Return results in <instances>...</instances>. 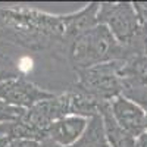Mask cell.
<instances>
[{
    "mask_svg": "<svg viewBox=\"0 0 147 147\" xmlns=\"http://www.w3.org/2000/svg\"><path fill=\"white\" fill-rule=\"evenodd\" d=\"M7 147H41V141L32 138H12Z\"/></svg>",
    "mask_w": 147,
    "mask_h": 147,
    "instance_id": "obj_10",
    "label": "cell"
},
{
    "mask_svg": "<svg viewBox=\"0 0 147 147\" xmlns=\"http://www.w3.org/2000/svg\"><path fill=\"white\" fill-rule=\"evenodd\" d=\"M65 115H69V102H68V94L63 96H53L50 99L41 100L32 107L27 109L24 112L22 121L38 131H43L46 134V129L50 127L55 121L63 118Z\"/></svg>",
    "mask_w": 147,
    "mask_h": 147,
    "instance_id": "obj_5",
    "label": "cell"
},
{
    "mask_svg": "<svg viewBox=\"0 0 147 147\" xmlns=\"http://www.w3.org/2000/svg\"><path fill=\"white\" fill-rule=\"evenodd\" d=\"M53 97L52 93L44 91L24 78L10 77L0 81V103L10 107L27 110L41 100Z\"/></svg>",
    "mask_w": 147,
    "mask_h": 147,
    "instance_id": "obj_4",
    "label": "cell"
},
{
    "mask_svg": "<svg viewBox=\"0 0 147 147\" xmlns=\"http://www.w3.org/2000/svg\"><path fill=\"white\" fill-rule=\"evenodd\" d=\"M110 112L118 125L125 129L132 137H138L146 131V110L138 105L127 99L125 96H119L109 103Z\"/></svg>",
    "mask_w": 147,
    "mask_h": 147,
    "instance_id": "obj_6",
    "label": "cell"
},
{
    "mask_svg": "<svg viewBox=\"0 0 147 147\" xmlns=\"http://www.w3.org/2000/svg\"><path fill=\"white\" fill-rule=\"evenodd\" d=\"M88 119L90 118L80 115H65L46 129V137L62 147H71L84 134L88 125Z\"/></svg>",
    "mask_w": 147,
    "mask_h": 147,
    "instance_id": "obj_7",
    "label": "cell"
},
{
    "mask_svg": "<svg viewBox=\"0 0 147 147\" xmlns=\"http://www.w3.org/2000/svg\"><path fill=\"white\" fill-rule=\"evenodd\" d=\"M146 131H147V112H146Z\"/></svg>",
    "mask_w": 147,
    "mask_h": 147,
    "instance_id": "obj_15",
    "label": "cell"
},
{
    "mask_svg": "<svg viewBox=\"0 0 147 147\" xmlns=\"http://www.w3.org/2000/svg\"><path fill=\"white\" fill-rule=\"evenodd\" d=\"M122 96H125L127 99L138 105L141 109L147 112V85H138V87H128L124 88Z\"/></svg>",
    "mask_w": 147,
    "mask_h": 147,
    "instance_id": "obj_9",
    "label": "cell"
},
{
    "mask_svg": "<svg viewBox=\"0 0 147 147\" xmlns=\"http://www.w3.org/2000/svg\"><path fill=\"white\" fill-rule=\"evenodd\" d=\"M127 47L121 46L110 31L99 24L90 31L74 38L71 59L78 69L91 68L107 62H115Z\"/></svg>",
    "mask_w": 147,
    "mask_h": 147,
    "instance_id": "obj_1",
    "label": "cell"
},
{
    "mask_svg": "<svg viewBox=\"0 0 147 147\" xmlns=\"http://www.w3.org/2000/svg\"><path fill=\"white\" fill-rule=\"evenodd\" d=\"M136 143H137V147H147V131H144L141 136L136 138Z\"/></svg>",
    "mask_w": 147,
    "mask_h": 147,
    "instance_id": "obj_12",
    "label": "cell"
},
{
    "mask_svg": "<svg viewBox=\"0 0 147 147\" xmlns=\"http://www.w3.org/2000/svg\"><path fill=\"white\" fill-rule=\"evenodd\" d=\"M71 147H110L100 113H96L88 119V125L84 134Z\"/></svg>",
    "mask_w": 147,
    "mask_h": 147,
    "instance_id": "obj_8",
    "label": "cell"
},
{
    "mask_svg": "<svg viewBox=\"0 0 147 147\" xmlns=\"http://www.w3.org/2000/svg\"><path fill=\"white\" fill-rule=\"evenodd\" d=\"M121 62H107L91 68L78 69V91L99 103H110L124 91V82L119 77Z\"/></svg>",
    "mask_w": 147,
    "mask_h": 147,
    "instance_id": "obj_2",
    "label": "cell"
},
{
    "mask_svg": "<svg viewBox=\"0 0 147 147\" xmlns=\"http://www.w3.org/2000/svg\"><path fill=\"white\" fill-rule=\"evenodd\" d=\"M144 55L147 56V38H144Z\"/></svg>",
    "mask_w": 147,
    "mask_h": 147,
    "instance_id": "obj_14",
    "label": "cell"
},
{
    "mask_svg": "<svg viewBox=\"0 0 147 147\" xmlns=\"http://www.w3.org/2000/svg\"><path fill=\"white\" fill-rule=\"evenodd\" d=\"M144 27H147V24H146V25H144ZM144 38H147V37H144Z\"/></svg>",
    "mask_w": 147,
    "mask_h": 147,
    "instance_id": "obj_16",
    "label": "cell"
},
{
    "mask_svg": "<svg viewBox=\"0 0 147 147\" xmlns=\"http://www.w3.org/2000/svg\"><path fill=\"white\" fill-rule=\"evenodd\" d=\"M132 6H134V10H136L141 27H144L147 24V2H136V3H132Z\"/></svg>",
    "mask_w": 147,
    "mask_h": 147,
    "instance_id": "obj_11",
    "label": "cell"
},
{
    "mask_svg": "<svg viewBox=\"0 0 147 147\" xmlns=\"http://www.w3.org/2000/svg\"><path fill=\"white\" fill-rule=\"evenodd\" d=\"M41 147H62V146H59V144H56L55 141H52V140H49V138L46 137V138H43V140H41Z\"/></svg>",
    "mask_w": 147,
    "mask_h": 147,
    "instance_id": "obj_13",
    "label": "cell"
},
{
    "mask_svg": "<svg viewBox=\"0 0 147 147\" xmlns=\"http://www.w3.org/2000/svg\"><path fill=\"white\" fill-rule=\"evenodd\" d=\"M99 24L105 25L121 46L134 43L141 31V24L137 18L132 3H100Z\"/></svg>",
    "mask_w": 147,
    "mask_h": 147,
    "instance_id": "obj_3",
    "label": "cell"
}]
</instances>
